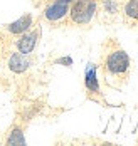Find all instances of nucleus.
Wrapping results in <instances>:
<instances>
[{
  "label": "nucleus",
  "instance_id": "nucleus-1",
  "mask_svg": "<svg viewBox=\"0 0 138 146\" xmlns=\"http://www.w3.org/2000/svg\"><path fill=\"white\" fill-rule=\"evenodd\" d=\"M101 67L108 82L113 86H121L128 81L130 71H131V59L126 54V50L121 49L116 42L106 47L101 56Z\"/></svg>",
  "mask_w": 138,
  "mask_h": 146
},
{
  "label": "nucleus",
  "instance_id": "nucleus-2",
  "mask_svg": "<svg viewBox=\"0 0 138 146\" xmlns=\"http://www.w3.org/2000/svg\"><path fill=\"white\" fill-rule=\"evenodd\" d=\"M98 12V0H73L69 7V20L77 27L91 24Z\"/></svg>",
  "mask_w": 138,
  "mask_h": 146
},
{
  "label": "nucleus",
  "instance_id": "nucleus-3",
  "mask_svg": "<svg viewBox=\"0 0 138 146\" xmlns=\"http://www.w3.org/2000/svg\"><path fill=\"white\" fill-rule=\"evenodd\" d=\"M84 89H86V96L91 101L103 102V94L98 81V66L94 62H88L84 69Z\"/></svg>",
  "mask_w": 138,
  "mask_h": 146
},
{
  "label": "nucleus",
  "instance_id": "nucleus-4",
  "mask_svg": "<svg viewBox=\"0 0 138 146\" xmlns=\"http://www.w3.org/2000/svg\"><path fill=\"white\" fill-rule=\"evenodd\" d=\"M39 39H41V25H35V27L32 25L27 32L19 35V39L15 40V50L31 56L34 52V49H35V45H37V42H39Z\"/></svg>",
  "mask_w": 138,
  "mask_h": 146
},
{
  "label": "nucleus",
  "instance_id": "nucleus-5",
  "mask_svg": "<svg viewBox=\"0 0 138 146\" xmlns=\"http://www.w3.org/2000/svg\"><path fill=\"white\" fill-rule=\"evenodd\" d=\"M69 7H71V3H67V2H62V0H54V2H51V3H47L46 9H44V19H46L47 22H51V24H57V22H61L64 20L67 15H69Z\"/></svg>",
  "mask_w": 138,
  "mask_h": 146
},
{
  "label": "nucleus",
  "instance_id": "nucleus-6",
  "mask_svg": "<svg viewBox=\"0 0 138 146\" xmlns=\"http://www.w3.org/2000/svg\"><path fill=\"white\" fill-rule=\"evenodd\" d=\"M32 60L27 54H22L19 50H14L7 57V69L14 74H24L31 69Z\"/></svg>",
  "mask_w": 138,
  "mask_h": 146
},
{
  "label": "nucleus",
  "instance_id": "nucleus-7",
  "mask_svg": "<svg viewBox=\"0 0 138 146\" xmlns=\"http://www.w3.org/2000/svg\"><path fill=\"white\" fill-rule=\"evenodd\" d=\"M32 25H34V15L32 14H24L22 17H19L17 20L7 24V25H3V30H5L7 34H10V35L19 37L20 34L27 32Z\"/></svg>",
  "mask_w": 138,
  "mask_h": 146
},
{
  "label": "nucleus",
  "instance_id": "nucleus-8",
  "mask_svg": "<svg viewBox=\"0 0 138 146\" xmlns=\"http://www.w3.org/2000/svg\"><path fill=\"white\" fill-rule=\"evenodd\" d=\"M96 14L103 15L105 19H109V20L118 19V15L121 14L120 0H101V2H98V12Z\"/></svg>",
  "mask_w": 138,
  "mask_h": 146
},
{
  "label": "nucleus",
  "instance_id": "nucleus-9",
  "mask_svg": "<svg viewBox=\"0 0 138 146\" xmlns=\"http://www.w3.org/2000/svg\"><path fill=\"white\" fill-rule=\"evenodd\" d=\"M121 14L125 20L138 24V0H126L121 9Z\"/></svg>",
  "mask_w": 138,
  "mask_h": 146
},
{
  "label": "nucleus",
  "instance_id": "nucleus-10",
  "mask_svg": "<svg viewBox=\"0 0 138 146\" xmlns=\"http://www.w3.org/2000/svg\"><path fill=\"white\" fill-rule=\"evenodd\" d=\"M7 145H25V136H24V129L20 126H12V129L9 131V136L5 139Z\"/></svg>",
  "mask_w": 138,
  "mask_h": 146
},
{
  "label": "nucleus",
  "instance_id": "nucleus-11",
  "mask_svg": "<svg viewBox=\"0 0 138 146\" xmlns=\"http://www.w3.org/2000/svg\"><path fill=\"white\" fill-rule=\"evenodd\" d=\"M62 2H67V3H71V2H73V0H62Z\"/></svg>",
  "mask_w": 138,
  "mask_h": 146
}]
</instances>
